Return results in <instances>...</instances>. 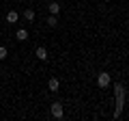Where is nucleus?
<instances>
[{"mask_svg":"<svg viewBox=\"0 0 129 121\" xmlns=\"http://www.w3.org/2000/svg\"><path fill=\"white\" fill-rule=\"evenodd\" d=\"M58 11H60V5H58V2H50V13H52V15H58Z\"/></svg>","mask_w":129,"mask_h":121,"instance_id":"nucleus-8","label":"nucleus"},{"mask_svg":"<svg viewBox=\"0 0 129 121\" xmlns=\"http://www.w3.org/2000/svg\"><path fill=\"white\" fill-rule=\"evenodd\" d=\"M47 24H50V26H56V24H58V17H56V15H50V17H47Z\"/></svg>","mask_w":129,"mask_h":121,"instance_id":"nucleus-10","label":"nucleus"},{"mask_svg":"<svg viewBox=\"0 0 129 121\" xmlns=\"http://www.w3.org/2000/svg\"><path fill=\"white\" fill-rule=\"evenodd\" d=\"M22 15H24V19H28V22H32V19H35V11H32V9H26Z\"/></svg>","mask_w":129,"mask_h":121,"instance_id":"nucleus-7","label":"nucleus"},{"mask_svg":"<svg viewBox=\"0 0 129 121\" xmlns=\"http://www.w3.org/2000/svg\"><path fill=\"white\" fill-rule=\"evenodd\" d=\"M19 22V13L17 11H9L7 13V24H17Z\"/></svg>","mask_w":129,"mask_h":121,"instance_id":"nucleus-3","label":"nucleus"},{"mask_svg":"<svg viewBox=\"0 0 129 121\" xmlns=\"http://www.w3.org/2000/svg\"><path fill=\"white\" fill-rule=\"evenodd\" d=\"M5 58H7V48L0 46V61H5Z\"/></svg>","mask_w":129,"mask_h":121,"instance_id":"nucleus-11","label":"nucleus"},{"mask_svg":"<svg viewBox=\"0 0 129 121\" xmlns=\"http://www.w3.org/2000/svg\"><path fill=\"white\" fill-rule=\"evenodd\" d=\"M47 87H50V91H58V87H60L58 78H50L47 80Z\"/></svg>","mask_w":129,"mask_h":121,"instance_id":"nucleus-6","label":"nucleus"},{"mask_svg":"<svg viewBox=\"0 0 129 121\" xmlns=\"http://www.w3.org/2000/svg\"><path fill=\"white\" fill-rule=\"evenodd\" d=\"M35 54H37V58H39V61H47V50H45L43 46H39L37 50H35Z\"/></svg>","mask_w":129,"mask_h":121,"instance_id":"nucleus-4","label":"nucleus"},{"mask_svg":"<svg viewBox=\"0 0 129 121\" xmlns=\"http://www.w3.org/2000/svg\"><path fill=\"white\" fill-rule=\"evenodd\" d=\"M110 82H112V78H110V74H108V71H101V74L97 76V84H99V89L110 87Z\"/></svg>","mask_w":129,"mask_h":121,"instance_id":"nucleus-1","label":"nucleus"},{"mask_svg":"<svg viewBox=\"0 0 129 121\" xmlns=\"http://www.w3.org/2000/svg\"><path fill=\"white\" fill-rule=\"evenodd\" d=\"M64 110H62V102H54L52 104V117L54 119H62Z\"/></svg>","mask_w":129,"mask_h":121,"instance_id":"nucleus-2","label":"nucleus"},{"mask_svg":"<svg viewBox=\"0 0 129 121\" xmlns=\"http://www.w3.org/2000/svg\"><path fill=\"white\" fill-rule=\"evenodd\" d=\"M15 39H17V41H26L28 39V30L26 28H19L17 33H15Z\"/></svg>","mask_w":129,"mask_h":121,"instance_id":"nucleus-5","label":"nucleus"},{"mask_svg":"<svg viewBox=\"0 0 129 121\" xmlns=\"http://www.w3.org/2000/svg\"><path fill=\"white\" fill-rule=\"evenodd\" d=\"M116 95H125V87H123V84H116V87H114V97H116Z\"/></svg>","mask_w":129,"mask_h":121,"instance_id":"nucleus-9","label":"nucleus"}]
</instances>
